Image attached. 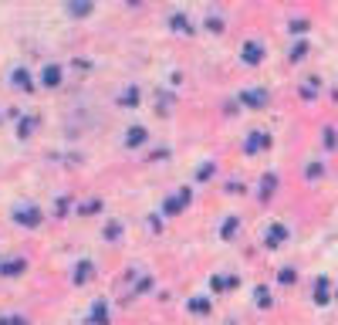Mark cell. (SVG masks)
<instances>
[{
	"label": "cell",
	"instance_id": "5",
	"mask_svg": "<svg viewBox=\"0 0 338 325\" xmlns=\"http://www.w3.org/2000/svg\"><path fill=\"white\" fill-rule=\"evenodd\" d=\"M315 298H318V305H325V302H328V281H325V278H321L318 288H315Z\"/></svg>",
	"mask_w": 338,
	"mask_h": 325
},
{
	"label": "cell",
	"instance_id": "1",
	"mask_svg": "<svg viewBox=\"0 0 338 325\" xmlns=\"http://www.w3.org/2000/svg\"><path fill=\"white\" fill-rule=\"evenodd\" d=\"M261 58H264V48L257 44V41H250V44L244 48V61H247V65H257Z\"/></svg>",
	"mask_w": 338,
	"mask_h": 325
},
{
	"label": "cell",
	"instance_id": "11",
	"mask_svg": "<svg viewBox=\"0 0 338 325\" xmlns=\"http://www.w3.org/2000/svg\"><path fill=\"white\" fill-rule=\"evenodd\" d=\"M281 281H284V285H291V281H294V271L284 268V271H281Z\"/></svg>",
	"mask_w": 338,
	"mask_h": 325
},
{
	"label": "cell",
	"instance_id": "6",
	"mask_svg": "<svg viewBox=\"0 0 338 325\" xmlns=\"http://www.w3.org/2000/svg\"><path fill=\"white\" fill-rule=\"evenodd\" d=\"M17 220H27V227L38 224V210H17Z\"/></svg>",
	"mask_w": 338,
	"mask_h": 325
},
{
	"label": "cell",
	"instance_id": "12",
	"mask_svg": "<svg viewBox=\"0 0 338 325\" xmlns=\"http://www.w3.org/2000/svg\"><path fill=\"white\" fill-rule=\"evenodd\" d=\"M20 268H24V261H10L3 271H7V274H14V271H20Z\"/></svg>",
	"mask_w": 338,
	"mask_h": 325
},
{
	"label": "cell",
	"instance_id": "8",
	"mask_svg": "<svg viewBox=\"0 0 338 325\" xmlns=\"http://www.w3.org/2000/svg\"><path fill=\"white\" fill-rule=\"evenodd\" d=\"M71 7V14H88L92 10V3H68Z\"/></svg>",
	"mask_w": 338,
	"mask_h": 325
},
{
	"label": "cell",
	"instance_id": "9",
	"mask_svg": "<svg viewBox=\"0 0 338 325\" xmlns=\"http://www.w3.org/2000/svg\"><path fill=\"white\" fill-rule=\"evenodd\" d=\"M284 234H287V230H284V227H274V230H271V244H278V241H281Z\"/></svg>",
	"mask_w": 338,
	"mask_h": 325
},
{
	"label": "cell",
	"instance_id": "10",
	"mask_svg": "<svg viewBox=\"0 0 338 325\" xmlns=\"http://www.w3.org/2000/svg\"><path fill=\"white\" fill-rule=\"evenodd\" d=\"M88 274H92V268H88V264H81V268H78V281H88Z\"/></svg>",
	"mask_w": 338,
	"mask_h": 325
},
{
	"label": "cell",
	"instance_id": "2",
	"mask_svg": "<svg viewBox=\"0 0 338 325\" xmlns=\"http://www.w3.org/2000/svg\"><path fill=\"white\" fill-rule=\"evenodd\" d=\"M261 146H267V135H261V132H254L250 139H247V153H257Z\"/></svg>",
	"mask_w": 338,
	"mask_h": 325
},
{
	"label": "cell",
	"instance_id": "4",
	"mask_svg": "<svg viewBox=\"0 0 338 325\" xmlns=\"http://www.w3.org/2000/svg\"><path fill=\"white\" fill-rule=\"evenodd\" d=\"M57 81H61V71H57L55 65H51V68H44V85H57Z\"/></svg>",
	"mask_w": 338,
	"mask_h": 325
},
{
	"label": "cell",
	"instance_id": "7",
	"mask_svg": "<svg viewBox=\"0 0 338 325\" xmlns=\"http://www.w3.org/2000/svg\"><path fill=\"white\" fill-rule=\"evenodd\" d=\"M247 102H250V105H264V98H267V95H264V92H247Z\"/></svg>",
	"mask_w": 338,
	"mask_h": 325
},
{
	"label": "cell",
	"instance_id": "3",
	"mask_svg": "<svg viewBox=\"0 0 338 325\" xmlns=\"http://www.w3.org/2000/svg\"><path fill=\"white\" fill-rule=\"evenodd\" d=\"M125 139H129V146H142V139H146V129H139V126H135V129H129V135H125Z\"/></svg>",
	"mask_w": 338,
	"mask_h": 325
}]
</instances>
